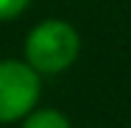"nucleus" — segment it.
<instances>
[{
	"label": "nucleus",
	"mask_w": 131,
	"mask_h": 128,
	"mask_svg": "<svg viewBox=\"0 0 131 128\" xmlns=\"http://www.w3.org/2000/svg\"><path fill=\"white\" fill-rule=\"evenodd\" d=\"M80 54V35L64 19H46L29 30L24 40V61L40 75L70 69Z\"/></svg>",
	"instance_id": "nucleus-1"
},
{
	"label": "nucleus",
	"mask_w": 131,
	"mask_h": 128,
	"mask_svg": "<svg viewBox=\"0 0 131 128\" xmlns=\"http://www.w3.org/2000/svg\"><path fill=\"white\" fill-rule=\"evenodd\" d=\"M40 101V72L21 59L0 61V123L27 118Z\"/></svg>",
	"instance_id": "nucleus-2"
},
{
	"label": "nucleus",
	"mask_w": 131,
	"mask_h": 128,
	"mask_svg": "<svg viewBox=\"0 0 131 128\" xmlns=\"http://www.w3.org/2000/svg\"><path fill=\"white\" fill-rule=\"evenodd\" d=\"M21 128H72L70 118L56 107H35L27 118H21Z\"/></svg>",
	"instance_id": "nucleus-3"
},
{
	"label": "nucleus",
	"mask_w": 131,
	"mask_h": 128,
	"mask_svg": "<svg viewBox=\"0 0 131 128\" xmlns=\"http://www.w3.org/2000/svg\"><path fill=\"white\" fill-rule=\"evenodd\" d=\"M29 0H0V21H11L27 11Z\"/></svg>",
	"instance_id": "nucleus-4"
},
{
	"label": "nucleus",
	"mask_w": 131,
	"mask_h": 128,
	"mask_svg": "<svg viewBox=\"0 0 131 128\" xmlns=\"http://www.w3.org/2000/svg\"><path fill=\"white\" fill-rule=\"evenodd\" d=\"M128 128H131V125H128Z\"/></svg>",
	"instance_id": "nucleus-5"
}]
</instances>
